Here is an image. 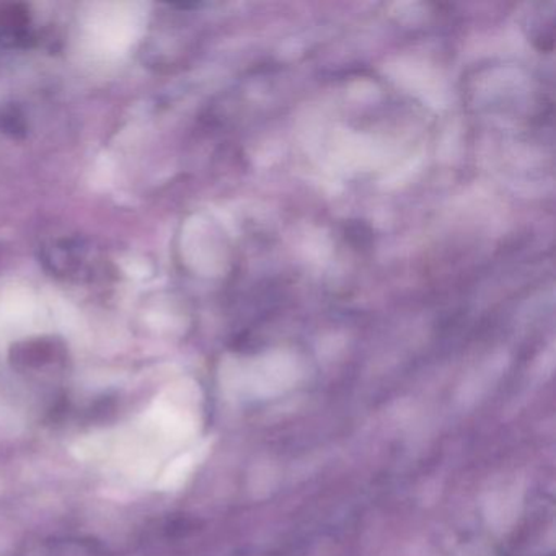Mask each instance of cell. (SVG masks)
Returning <instances> with one entry per match:
<instances>
[{"mask_svg":"<svg viewBox=\"0 0 556 556\" xmlns=\"http://www.w3.org/2000/svg\"><path fill=\"white\" fill-rule=\"evenodd\" d=\"M45 263L56 275H89L93 260L89 256V247L80 240H56L45 249Z\"/></svg>","mask_w":556,"mask_h":556,"instance_id":"cell-1","label":"cell"},{"mask_svg":"<svg viewBox=\"0 0 556 556\" xmlns=\"http://www.w3.org/2000/svg\"><path fill=\"white\" fill-rule=\"evenodd\" d=\"M28 37L27 15L21 14L17 8H9V11H0V41L18 43Z\"/></svg>","mask_w":556,"mask_h":556,"instance_id":"cell-2","label":"cell"}]
</instances>
